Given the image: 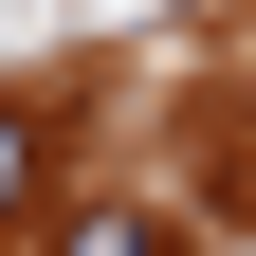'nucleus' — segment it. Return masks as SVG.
<instances>
[{
  "label": "nucleus",
  "instance_id": "1",
  "mask_svg": "<svg viewBox=\"0 0 256 256\" xmlns=\"http://www.w3.org/2000/svg\"><path fill=\"white\" fill-rule=\"evenodd\" d=\"M55 256H183V238H165V220H146V202H92V220H74V238H55Z\"/></svg>",
  "mask_w": 256,
  "mask_h": 256
},
{
  "label": "nucleus",
  "instance_id": "2",
  "mask_svg": "<svg viewBox=\"0 0 256 256\" xmlns=\"http://www.w3.org/2000/svg\"><path fill=\"white\" fill-rule=\"evenodd\" d=\"M37 165H55V128H37V110H0V220L37 202Z\"/></svg>",
  "mask_w": 256,
  "mask_h": 256
},
{
  "label": "nucleus",
  "instance_id": "3",
  "mask_svg": "<svg viewBox=\"0 0 256 256\" xmlns=\"http://www.w3.org/2000/svg\"><path fill=\"white\" fill-rule=\"evenodd\" d=\"M238 202H256V128H238Z\"/></svg>",
  "mask_w": 256,
  "mask_h": 256
}]
</instances>
